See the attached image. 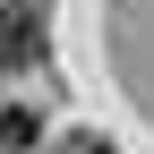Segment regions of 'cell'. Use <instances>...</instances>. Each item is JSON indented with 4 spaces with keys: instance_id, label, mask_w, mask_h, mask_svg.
<instances>
[{
    "instance_id": "obj_3",
    "label": "cell",
    "mask_w": 154,
    "mask_h": 154,
    "mask_svg": "<svg viewBox=\"0 0 154 154\" xmlns=\"http://www.w3.org/2000/svg\"><path fill=\"white\" fill-rule=\"evenodd\" d=\"M60 154H111V146H103V137H86V128H77V137H69Z\"/></svg>"
},
{
    "instance_id": "obj_2",
    "label": "cell",
    "mask_w": 154,
    "mask_h": 154,
    "mask_svg": "<svg viewBox=\"0 0 154 154\" xmlns=\"http://www.w3.org/2000/svg\"><path fill=\"white\" fill-rule=\"evenodd\" d=\"M34 146H43V120L26 103H0V154H34Z\"/></svg>"
},
{
    "instance_id": "obj_1",
    "label": "cell",
    "mask_w": 154,
    "mask_h": 154,
    "mask_svg": "<svg viewBox=\"0 0 154 154\" xmlns=\"http://www.w3.org/2000/svg\"><path fill=\"white\" fill-rule=\"evenodd\" d=\"M43 60V17L26 0H0V69H34Z\"/></svg>"
}]
</instances>
